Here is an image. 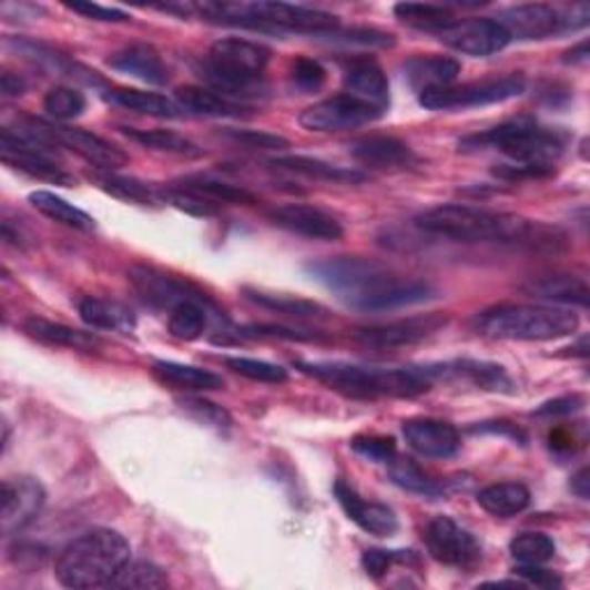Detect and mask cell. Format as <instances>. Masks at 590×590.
Instances as JSON below:
<instances>
[{"instance_id": "6da1fadb", "label": "cell", "mask_w": 590, "mask_h": 590, "mask_svg": "<svg viewBox=\"0 0 590 590\" xmlns=\"http://www.w3.org/2000/svg\"><path fill=\"white\" fill-rule=\"evenodd\" d=\"M314 279L326 284L337 298L358 312H388L434 298V288L420 279H406L383 263L358 256H337L309 263Z\"/></svg>"}, {"instance_id": "7a4b0ae2", "label": "cell", "mask_w": 590, "mask_h": 590, "mask_svg": "<svg viewBox=\"0 0 590 590\" xmlns=\"http://www.w3.org/2000/svg\"><path fill=\"white\" fill-rule=\"evenodd\" d=\"M416 224L438 238L457 243H500V245H542L551 238L536 222L510 213H496L476 205H438L416 217Z\"/></svg>"}, {"instance_id": "3957f363", "label": "cell", "mask_w": 590, "mask_h": 590, "mask_svg": "<svg viewBox=\"0 0 590 590\" xmlns=\"http://www.w3.org/2000/svg\"><path fill=\"white\" fill-rule=\"evenodd\" d=\"M298 369L328 388L358 399L418 397L431 390L429 369L418 367H360L346 363H301Z\"/></svg>"}, {"instance_id": "277c9868", "label": "cell", "mask_w": 590, "mask_h": 590, "mask_svg": "<svg viewBox=\"0 0 590 590\" xmlns=\"http://www.w3.org/2000/svg\"><path fill=\"white\" fill-rule=\"evenodd\" d=\"M130 542L111 528H93L72 540L55 558V579L65 588H100L130 560Z\"/></svg>"}, {"instance_id": "5b68a950", "label": "cell", "mask_w": 590, "mask_h": 590, "mask_svg": "<svg viewBox=\"0 0 590 590\" xmlns=\"http://www.w3.org/2000/svg\"><path fill=\"white\" fill-rule=\"evenodd\" d=\"M478 335L508 342H551L574 335V312L553 305H496L474 318Z\"/></svg>"}, {"instance_id": "8992f818", "label": "cell", "mask_w": 590, "mask_h": 590, "mask_svg": "<svg viewBox=\"0 0 590 590\" xmlns=\"http://www.w3.org/2000/svg\"><path fill=\"white\" fill-rule=\"evenodd\" d=\"M464 148H494L503 153L517 166H547L560 160L566 151V136L556 130L542 128L530 121H512L498 125L485 134L468 136L461 141Z\"/></svg>"}, {"instance_id": "52a82bcc", "label": "cell", "mask_w": 590, "mask_h": 590, "mask_svg": "<svg viewBox=\"0 0 590 590\" xmlns=\"http://www.w3.org/2000/svg\"><path fill=\"white\" fill-rule=\"evenodd\" d=\"M0 157L8 166L33 175V179L65 187L77 185L63 162L58 160L55 143L49 141L33 123L19 128L17 132L10 128L0 130Z\"/></svg>"}, {"instance_id": "ba28073f", "label": "cell", "mask_w": 590, "mask_h": 590, "mask_svg": "<svg viewBox=\"0 0 590 590\" xmlns=\"http://www.w3.org/2000/svg\"><path fill=\"white\" fill-rule=\"evenodd\" d=\"M526 81L521 74H508L500 79L470 81L461 85L434 88V91L420 93V104L429 111H459L508 102L523 93Z\"/></svg>"}, {"instance_id": "9c48e42d", "label": "cell", "mask_w": 590, "mask_h": 590, "mask_svg": "<svg viewBox=\"0 0 590 590\" xmlns=\"http://www.w3.org/2000/svg\"><path fill=\"white\" fill-rule=\"evenodd\" d=\"M590 19L588 6H574L570 10H556L549 6H517L496 19L517 40H547L560 33L577 31Z\"/></svg>"}, {"instance_id": "30bf717a", "label": "cell", "mask_w": 590, "mask_h": 590, "mask_svg": "<svg viewBox=\"0 0 590 590\" xmlns=\"http://www.w3.org/2000/svg\"><path fill=\"white\" fill-rule=\"evenodd\" d=\"M383 113L386 111L344 93L305 109L298 123L309 132H346L376 123Z\"/></svg>"}, {"instance_id": "8fae6325", "label": "cell", "mask_w": 590, "mask_h": 590, "mask_svg": "<svg viewBox=\"0 0 590 590\" xmlns=\"http://www.w3.org/2000/svg\"><path fill=\"white\" fill-rule=\"evenodd\" d=\"M425 545L434 560L442 566L474 570L482 560V547L450 517H434L425 530Z\"/></svg>"}, {"instance_id": "7c38bea8", "label": "cell", "mask_w": 590, "mask_h": 590, "mask_svg": "<svg viewBox=\"0 0 590 590\" xmlns=\"http://www.w3.org/2000/svg\"><path fill=\"white\" fill-rule=\"evenodd\" d=\"M128 279L134 286V291L141 295V301L160 307V309H173L179 307L181 303L187 301H199V303H208L211 301L205 298V293L201 288H196L192 282L183 279V277H173L166 275L157 268H151V265H132L128 271Z\"/></svg>"}, {"instance_id": "4fadbf2b", "label": "cell", "mask_w": 590, "mask_h": 590, "mask_svg": "<svg viewBox=\"0 0 590 590\" xmlns=\"http://www.w3.org/2000/svg\"><path fill=\"white\" fill-rule=\"evenodd\" d=\"M436 38L448 44L450 49L466 53V55H476L485 58L491 53L503 51L510 44V33L500 26L496 19H455L446 28H440Z\"/></svg>"}, {"instance_id": "5bb4252c", "label": "cell", "mask_w": 590, "mask_h": 590, "mask_svg": "<svg viewBox=\"0 0 590 590\" xmlns=\"http://www.w3.org/2000/svg\"><path fill=\"white\" fill-rule=\"evenodd\" d=\"M33 125L55 145L70 148L72 153L81 155L85 162H91L104 171L121 169L128 164V155L121 151V148L109 143L106 139L85 132L79 128H68V125H49L42 121H33Z\"/></svg>"}, {"instance_id": "9a60e30c", "label": "cell", "mask_w": 590, "mask_h": 590, "mask_svg": "<svg viewBox=\"0 0 590 590\" xmlns=\"http://www.w3.org/2000/svg\"><path fill=\"white\" fill-rule=\"evenodd\" d=\"M268 220L275 226L295 235H303V238L309 241L335 243L344 235V226L335 215L307 203L275 205V208L268 211Z\"/></svg>"}, {"instance_id": "2e32d148", "label": "cell", "mask_w": 590, "mask_h": 590, "mask_svg": "<svg viewBox=\"0 0 590 590\" xmlns=\"http://www.w3.org/2000/svg\"><path fill=\"white\" fill-rule=\"evenodd\" d=\"M47 503V491L35 478H6L3 480V515L0 530L10 538L28 523H33Z\"/></svg>"}, {"instance_id": "e0dca14e", "label": "cell", "mask_w": 590, "mask_h": 590, "mask_svg": "<svg viewBox=\"0 0 590 590\" xmlns=\"http://www.w3.org/2000/svg\"><path fill=\"white\" fill-rule=\"evenodd\" d=\"M446 323L448 318L440 314L413 316V318L383 323V326L360 328L356 333V339L369 348H401L434 337L440 328H446Z\"/></svg>"}, {"instance_id": "ac0fdd59", "label": "cell", "mask_w": 590, "mask_h": 590, "mask_svg": "<svg viewBox=\"0 0 590 590\" xmlns=\"http://www.w3.org/2000/svg\"><path fill=\"white\" fill-rule=\"evenodd\" d=\"M335 498L346 512V517L358 523L365 533L376 536V538H390L397 533L399 521L397 515L383 503H372V500H365L356 489L348 487L346 482H335Z\"/></svg>"}, {"instance_id": "d6986e66", "label": "cell", "mask_w": 590, "mask_h": 590, "mask_svg": "<svg viewBox=\"0 0 590 590\" xmlns=\"http://www.w3.org/2000/svg\"><path fill=\"white\" fill-rule=\"evenodd\" d=\"M404 438L413 450L429 459H450L461 448L459 431L450 423L434 418L404 423Z\"/></svg>"}, {"instance_id": "ffe728a7", "label": "cell", "mask_w": 590, "mask_h": 590, "mask_svg": "<svg viewBox=\"0 0 590 590\" xmlns=\"http://www.w3.org/2000/svg\"><path fill=\"white\" fill-rule=\"evenodd\" d=\"M199 77L201 81L208 85V91L235 102L245 104L250 100H265L268 98V83L263 77L256 74H243V72H231L224 68L213 65L211 61H203L199 65Z\"/></svg>"}, {"instance_id": "44dd1931", "label": "cell", "mask_w": 590, "mask_h": 590, "mask_svg": "<svg viewBox=\"0 0 590 590\" xmlns=\"http://www.w3.org/2000/svg\"><path fill=\"white\" fill-rule=\"evenodd\" d=\"M205 61H211L213 65L231 70V72L263 77V70L268 68V61H271V49H265L258 42L226 38L211 47V53Z\"/></svg>"}, {"instance_id": "7402d4cb", "label": "cell", "mask_w": 590, "mask_h": 590, "mask_svg": "<svg viewBox=\"0 0 590 590\" xmlns=\"http://www.w3.org/2000/svg\"><path fill=\"white\" fill-rule=\"evenodd\" d=\"M344 85H346L348 95L369 102L383 111L388 109L390 83H388L386 72H383L380 65L372 61V58H358V61H350L348 68L344 70Z\"/></svg>"}, {"instance_id": "603a6c76", "label": "cell", "mask_w": 590, "mask_h": 590, "mask_svg": "<svg viewBox=\"0 0 590 590\" xmlns=\"http://www.w3.org/2000/svg\"><path fill=\"white\" fill-rule=\"evenodd\" d=\"M521 288H523V293L530 295V298H536V301L547 303V305L586 307L588 295H590L586 279H581L577 275H566V273L533 277Z\"/></svg>"}, {"instance_id": "cb8c5ba5", "label": "cell", "mask_w": 590, "mask_h": 590, "mask_svg": "<svg viewBox=\"0 0 590 590\" xmlns=\"http://www.w3.org/2000/svg\"><path fill=\"white\" fill-rule=\"evenodd\" d=\"M350 157L369 169H401L413 162L410 145L395 136H365L348 145Z\"/></svg>"}, {"instance_id": "d4e9b609", "label": "cell", "mask_w": 590, "mask_h": 590, "mask_svg": "<svg viewBox=\"0 0 590 590\" xmlns=\"http://www.w3.org/2000/svg\"><path fill=\"white\" fill-rule=\"evenodd\" d=\"M109 65L115 72H123L128 77H134L143 83H153V85H162L169 81V70L164 65V61L160 58V53L148 47V44H132L123 51H118L109 58Z\"/></svg>"}, {"instance_id": "484cf974", "label": "cell", "mask_w": 590, "mask_h": 590, "mask_svg": "<svg viewBox=\"0 0 590 590\" xmlns=\"http://www.w3.org/2000/svg\"><path fill=\"white\" fill-rule=\"evenodd\" d=\"M408 83L416 88V91H434V88H446L455 85L461 65L455 61V58L448 55H418L410 58V61L404 65Z\"/></svg>"}, {"instance_id": "4316f807", "label": "cell", "mask_w": 590, "mask_h": 590, "mask_svg": "<svg viewBox=\"0 0 590 590\" xmlns=\"http://www.w3.org/2000/svg\"><path fill=\"white\" fill-rule=\"evenodd\" d=\"M153 376L162 383V386L181 393H211L224 388V378L220 374L169 360L155 363Z\"/></svg>"}, {"instance_id": "83f0119b", "label": "cell", "mask_w": 590, "mask_h": 590, "mask_svg": "<svg viewBox=\"0 0 590 590\" xmlns=\"http://www.w3.org/2000/svg\"><path fill=\"white\" fill-rule=\"evenodd\" d=\"M23 333L47 346L55 348H72V350H95L100 346L98 335L83 333L77 328L65 326V323H53L40 316H31L23 321Z\"/></svg>"}, {"instance_id": "f1b7e54d", "label": "cell", "mask_w": 590, "mask_h": 590, "mask_svg": "<svg viewBox=\"0 0 590 590\" xmlns=\"http://www.w3.org/2000/svg\"><path fill=\"white\" fill-rule=\"evenodd\" d=\"M79 316L93 330L130 333L136 326L134 312L128 305L106 298H93V295H88V298L79 303Z\"/></svg>"}, {"instance_id": "f546056e", "label": "cell", "mask_w": 590, "mask_h": 590, "mask_svg": "<svg viewBox=\"0 0 590 590\" xmlns=\"http://www.w3.org/2000/svg\"><path fill=\"white\" fill-rule=\"evenodd\" d=\"M277 169L291 171V173H298L305 175V179H314V181H323V183H339V185H356V183H365L367 181V173L358 171V169H344L330 162H323V160H314V157H277L271 162Z\"/></svg>"}, {"instance_id": "4dcf8cb0", "label": "cell", "mask_w": 590, "mask_h": 590, "mask_svg": "<svg viewBox=\"0 0 590 590\" xmlns=\"http://www.w3.org/2000/svg\"><path fill=\"white\" fill-rule=\"evenodd\" d=\"M431 378L436 376H452V378H466L474 383L476 388L482 390H491V393H508L512 388V380L506 374L503 367L491 365V363H476V360H461L455 365H446V367H427Z\"/></svg>"}, {"instance_id": "1f68e13d", "label": "cell", "mask_w": 590, "mask_h": 590, "mask_svg": "<svg viewBox=\"0 0 590 590\" xmlns=\"http://www.w3.org/2000/svg\"><path fill=\"white\" fill-rule=\"evenodd\" d=\"M175 98H179V104L183 106L185 113H196V115L243 118L250 111V106L235 104V102L208 91V88H199V85L181 88V91L175 93Z\"/></svg>"}, {"instance_id": "d6a6232c", "label": "cell", "mask_w": 590, "mask_h": 590, "mask_svg": "<svg viewBox=\"0 0 590 590\" xmlns=\"http://www.w3.org/2000/svg\"><path fill=\"white\" fill-rule=\"evenodd\" d=\"M478 506L500 519L517 517L530 506V491L521 482L489 485L478 494Z\"/></svg>"}, {"instance_id": "836d02e7", "label": "cell", "mask_w": 590, "mask_h": 590, "mask_svg": "<svg viewBox=\"0 0 590 590\" xmlns=\"http://www.w3.org/2000/svg\"><path fill=\"white\" fill-rule=\"evenodd\" d=\"M106 100L115 106H123L134 113L153 115V118H181L185 113L179 102L169 100L166 95L132 91V88H115V91L106 93Z\"/></svg>"}, {"instance_id": "e575fe53", "label": "cell", "mask_w": 590, "mask_h": 590, "mask_svg": "<svg viewBox=\"0 0 590 590\" xmlns=\"http://www.w3.org/2000/svg\"><path fill=\"white\" fill-rule=\"evenodd\" d=\"M28 203L33 205V208L38 213H42L44 217H49L51 222H58V224H63L68 228H74V231H93L95 228V220L83 213L81 208H77V205L68 203L65 199L61 196H55L51 192H44V190H38L33 192L31 196H28Z\"/></svg>"}, {"instance_id": "d590c367", "label": "cell", "mask_w": 590, "mask_h": 590, "mask_svg": "<svg viewBox=\"0 0 590 590\" xmlns=\"http://www.w3.org/2000/svg\"><path fill=\"white\" fill-rule=\"evenodd\" d=\"M123 134L132 139L134 143L148 148V151L155 153H166V155H179V157H201L203 151L192 143L190 139L169 132V130H132L123 128Z\"/></svg>"}, {"instance_id": "8d00e7d4", "label": "cell", "mask_w": 590, "mask_h": 590, "mask_svg": "<svg viewBox=\"0 0 590 590\" xmlns=\"http://www.w3.org/2000/svg\"><path fill=\"white\" fill-rule=\"evenodd\" d=\"M95 183L106 194L123 199L139 205H157L164 201V192L151 187L148 183H141L136 179H128V175H115L113 171H104L95 175Z\"/></svg>"}, {"instance_id": "74e56055", "label": "cell", "mask_w": 590, "mask_h": 590, "mask_svg": "<svg viewBox=\"0 0 590 590\" xmlns=\"http://www.w3.org/2000/svg\"><path fill=\"white\" fill-rule=\"evenodd\" d=\"M208 328V303L187 301L169 312V333L181 342L199 339Z\"/></svg>"}, {"instance_id": "f35d334b", "label": "cell", "mask_w": 590, "mask_h": 590, "mask_svg": "<svg viewBox=\"0 0 590 590\" xmlns=\"http://www.w3.org/2000/svg\"><path fill=\"white\" fill-rule=\"evenodd\" d=\"M395 14L404 23L434 35L440 31V28H446L457 19L448 6H431V3H399L395 6Z\"/></svg>"}, {"instance_id": "ab89813d", "label": "cell", "mask_w": 590, "mask_h": 590, "mask_svg": "<svg viewBox=\"0 0 590 590\" xmlns=\"http://www.w3.org/2000/svg\"><path fill=\"white\" fill-rule=\"evenodd\" d=\"M169 586L166 572L151 563V560H128L123 570L118 572L109 588H139V590H160Z\"/></svg>"}, {"instance_id": "60d3db41", "label": "cell", "mask_w": 590, "mask_h": 590, "mask_svg": "<svg viewBox=\"0 0 590 590\" xmlns=\"http://www.w3.org/2000/svg\"><path fill=\"white\" fill-rule=\"evenodd\" d=\"M245 293H247V301H252L254 305L277 312V314H286V316H295V318H309V316L326 314V309H323L321 305H316L312 301H303V298H293V295L263 293V291H245Z\"/></svg>"}, {"instance_id": "b9f144b4", "label": "cell", "mask_w": 590, "mask_h": 590, "mask_svg": "<svg viewBox=\"0 0 590 590\" xmlns=\"http://www.w3.org/2000/svg\"><path fill=\"white\" fill-rule=\"evenodd\" d=\"M181 187L192 190L205 199H211L215 203H243V205H252L256 203V196L241 187V185H231V183H222L215 179H187L181 183Z\"/></svg>"}, {"instance_id": "7bdbcfd3", "label": "cell", "mask_w": 590, "mask_h": 590, "mask_svg": "<svg viewBox=\"0 0 590 590\" xmlns=\"http://www.w3.org/2000/svg\"><path fill=\"white\" fill-rule=\"evenodd\" d=\"M390 478L395 485H399L406 491L423 494V496H440L442 485L431 480L425 470L413 464L410 459H393L390 461Z\"/></svg>"}, {"instance_id": "ee69618b", "label": "cell", "mask_w": 590, "mask_h": 590, "mask_svg": "<svg viewBox=\"0 0 590 590\" xmlns=\"http://www.w3.org/2000/svg\"><path fill=\"white\" fill-rule=\"evenodd\" d=\"M510 553L521 566H542L553 558L556 545L542 533H521L510 542Z\"/></svg>"}, {"instance_id": "f6af8a7d", "label": "cell", "mask_w": 590, "mask_h": 590, "mask_svg": "<svg viewBox=\"0 0 590 590\" xmlns=\"http://www.w3.org/2000/svg\"><path fill=\"white\" fill-rule=\"evenodd\" d=\"M44 111L55 121H72V118L85 111V98L77 88L55 85L44 98Z\"/></svg>"}, {"instance_id": "bcb514c9", "label": "cell", "mask_w": 590, "mask_h": 590, "mask_svg": "<svg viewBox=\"0 0 590 590\" xmlns=\"http://www.w3.org/2000/svg\"><path fill=\"white\" fill-rule=\"evenodd\" d=\"M179 406L187 413V416H192L194 420L208 425L213 429H228L233 425V418L228 416V410H224L222 406L203 399V397H183L179 399Z\"/></svg>"}, {"instance_id": "7dc6e473", "label": "cell", "mask_w": 590, "mask_h": 590, "mask_svg": "<svg viewBox=\"0 0 590 590\" xmlns=\"http://www.w3.org/2000/svg\"><path fill=\"white\" fill-rule=\"evenodd\" d=\"M164 201L194 217H215L220 213V203L205 199L192 190H185V187L164 190Z\"/></svg>"}, {"instance_id": "c3c4849f", "label": "cell", "mask_w": 590, "mask_h": 590, "mask_svg": "<svg viewBox=\"0 0 590 590\" xmlns=\"http://www.w3.org/2000/svg\"><path fill=\"white\" fill-rule=\"evenodd\" d=\"M224 363L235 374H241V376H245L250 380H258V383H286V378H288V374H286L284 367L273 365V363H265V360L226 358Z\"/></svg>"}, {"instance_id": "681fc988", "label": "cell", "mask_w": 590, "mask_h": 590, "mask_svg": "<svg viewBox=\"0 0 590 590\" xmlns=\"http://www.w3.org/2000/svg\"><path fill=\"white\" fill-rule=\"evenodd\" d=\"M350 448L363 459H369L376 464H390L397 455V446L390 436H358V438H353Z\"/></svg>"}, {"instance_id": "f907efd6", "label": "cell", "mask_w": 590, "mask_h": 590, "mask_svg": "<svg viewBox=\"0 0 590 590\" xmlns=\"http://www.w3.org/2000/svg\"><path fill=\"white\" fill-rule=\"evenodd\" d=\"M291 81L303 93H316L326 83V70L314 58H298L291 65Z\"/></svg>"}, {"instance_id": "816d5d0a", "label": "cell", "mask_w": 590, "mask_h": 590, "mask_svg": "<svg viewBox=\"0 0 590 590\" xmlns=\"http://www.w3.org/2000/svg\"><path fill=\"white\" fill-rule=\"evenodd\" d=\"M247 339H286V342H323L326 337L309 330H293L284 326H265V323H256V326H245L241 330Z\"/></svg>"}, {"instance_id": "f5cc1de1", "label": "cell", "mask_w": 590, "mask_h": 590, "mask_svg": "<svg viewBox=\"0 0 590 590\" xmlns=\"http://www.w3.org/2000/svg\"><path fill=\"white\" fill-rule=\"evenodd\" d=\"M226 136L233 143L254 148V151H284V148H288L286 139L277 134H268V132H256V130H226Z\"/></svg>"}, {"instance_id": "db71d44e", "label": "cell", "mask_w": 590, "mask_h": 590, "mask_svg": "<svg viewBox=\"0 0 590 590\" xmlns=\"http://www.w3.org/2000/svg\"><path fill=\"white\" fill-rule=\"evenodd\" d=\"M410 551H388V549H367L363 553V568L372 579H380L390 572L395 563L408 558Z\"/></svg>"}, {"instance_id": "11a10c76", "label": "cell", "mask_w": 590, "mask_h": 590, "mask_svg": "<svg viewBox=\"0 0 590 590\" xmlns=\"http://www.w3.org/2000/svg\"><path fill=\"white\" fill-rule=\"evenodd\" d=\"M68 10H72L74 14H81L85 19H93V21H104V23H121L128 21L130 14L123 10H115V8H104L98 3H65Z\"/></svg>"}, {"instance_id": "9f6ffc18", "label": "cell", "mask_w": 590, "mask_h": 590, "mask_svg": "<svg viewBox=\"0 0 590 590\" xmlns=\"http://www.w3.org/2000/svg\"><path fill=\"white\" fill-rule=\"evenodd\" d=\"M515 574L523 579L526 586H538V588H560L563 581H560L553 572L542 570L540 566H521L515 568Z\"/></svg>"}, {"instance_id": "6f0895ef", "label": "cell", "mask_w": 590, "mask_h": 590, "mask_svg": "<svg viewBox=\"0 0 590 590\" xmlns=\"http://www.w3.org/2000/svg\"><path fill=\"white\" fill-rule=\"evenodd\" d=\"M583 408V397H563V399H553L549 404H545L538 416H572V413Z\"/></svg>"}, {"instance_id": "680465c9", "label": "cell", "mask_w": 590, "mask_h": 590, "mask_svg": "<svg viewBox=\"0 0 590 590\" xmlns=\"http://www.w3.org/2000/svg\"><path fill=\"white\" fill-rule=\"evenodd\" d=\"M12 560L19 568H28L26 560H31V568H38V566H42V560H44V549L19 545L17 549H12Z\"/></svg>"}, {"instance_id": "91938a15", "label": "cell", "mask_w": 590, "mask_h": 590, "mask_svg": "<svg viewBox=\"0 0 590 590\" xmlns=\"http://www.w3.org/2000/svg\"><path fill=\"white\" fill-rule=\"evenodd\" d=\"M0 91L6 98H21L26 93V81L19 74L3 72V81H0Z\"/></svg>"}, {"instance_id": "94428289", "label": "cell", "mask_w": 590, "mask_h": 590, "mask_svg": "<svg viewBox=\"0 0 590 590\" xmlns=\"http://www.w3.org/2000/svg\"><path fill=\"white\" fill-rule=\"evenodd\" d=\"M590 474H588V468L583 466L577 476H572V482H570V489L572 494H577L581 500H588L590 496Z\"/></svg>"}, {"instance_id": "6125c7cd", "label": "cell", "mask_w": 590, "mask_h": 590, "mask_svg": "<svg viewBox=\"0 0 590 590\" xmlns=\"http://www.w3.org/2000/svg\"><path fill=\"white\" fill-rule=\"evenodd\" d=\"M588 42L583 40V42H579L574 49H570L568 53H566V63H572V65H579V63H586L588 61Z\"/></svg>"}]
</instances>
